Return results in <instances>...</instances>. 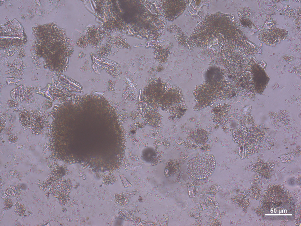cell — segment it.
Instances as JSON below:
<instances>
[{"mask_svg":"<svg viewBox=\"0 0 301 226\" xmlns=\"http://www.w3.org/2000/svg\"><path fill=\"white\" fill-rule=\"evenodd\" d=\"M263 212L267 220H290L295 217L294 205L290 202H267L263 205Z\"/></svg>","mask_w":301,"mask_h":226,"instance_id":"cell-2","label":"cell"},{"mask_svg":"<svg viewBox=\"0 0 301 226\" xmlns=\"http://www.w3.org/2000/svg\"><path fill=\"white\" fill-rule=\"evenodd\" d=\"M25 208L24 205L22 204H20L16 207L15 212L20 215H23L25 211Z\"/></svg>","mask_w":301,"mask_h":226,"instance_id":"cell-4","label":"cell"},{"mask_svg":"<svg viewBox=\"0 0 301 226\" xmlns=\"http://www.w3.org/2000/svg\"><path fill=\"white\" fill-rule=\"evenodd\" d=\"M207 136L206 132L201 129L194 131L188 135V141H192L195 144H203L206 141Z\"/></svg>","mask_w":301,"mask_h":226,"instance_id":"cell-3","label":"cell"},{"mask_svg":"<svg viewBox=\"0 0 301 226\" xmlns=\"http://www.w3.org/2000/svg\"><path fill=\"white\" fill-rule=\"evenodd\" d=\"M215 166L213 156L204 154L189 160L187 172L190 176L197 179H203L210 176Z\"/></svg>","mask_w":301,"mask_h":226,"instance_id":"cell-1","label":"cell"}]
</instances>
